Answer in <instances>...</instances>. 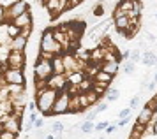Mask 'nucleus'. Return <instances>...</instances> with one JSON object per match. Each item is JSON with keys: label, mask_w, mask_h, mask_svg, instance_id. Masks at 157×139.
Instances as JSON below:
<instances>
[{"label": "nucleus", "mask_w": 157, "mask_h": 139, "mask_svg": "<svg viewBox=\"0 0 157 139\" xmlns=\"http://www.w3.org/2000/svg\"><path fill=\"white\" fill-rule=\"evenodd\" d=\"M58 93L60 92L57 90H51V88H44L41 92H36V106H37V111L41 113L43 116H50L51 109H53V104L57 100Z\"/></svg>", "instance_id": "nucleus-1"}, {"label": "nucleus", "mask_w": 157, "mask_h": 139, "mask_svg": "<svg viewBox=\"0 0 157 139\" xmlns=\"http://www.w3.org/2000/svg\"><path fill=\"white\" fill-rule=\"evenodd\" d=\"M39 51L51 53V55H64L62 46L55 41L53 37V28H46L41 32V42H39Z\"/></svg>", "instance_id": "nucleus-2"}, {"label": "nucleus", "mask_w": 157, "mask_h": 139, "mask_svg": "<svg viewBox=\"0 0 157 139\" xmlns=\"http://www.w3.org/2000/svg\"><path fill=\"white\" fill-rule=\"evenodd\" d=\"M30 11V6L27 0H14L13 4H9L4 11V23H11L13 20H16L18 16L29 13Z\"/></svg>", "instance_id": "nucleus-3"}, {"label": "nucleus", "mask_w": 157, "mask_h": 139, "mask_svg": "<svg viewBox=\"0 0 157 139\" xmlns=\"http://www.w3.org/2000/svg\"><path fill=\"white\" fill-rule=\"evenodd\" d=\"M53 74L51 69V60H44L41 56H37V62L34 65V79H48Z\"/></svg>", "instance_id": "nucleus-4"}, {"label": "nucleus", "mask_w": 157, "mask_h": 139, "mask_svg": "<svg viewBox=\"0 0 157 139\" xmlns=\"http://www.w3.org/2000/svg\"><path fill=\"white\" fill-rule=\"evenodd\" d=\"M69 102H71V95H69V92L64 90L58 93L57 100H55V104H53V109H51V115H67L69 111Z\"/></svg>", "instance_id": "nucleus-5"}, {"label": "nucleus", "mask_w": 157, "mask_h": 139, "mask_svg": "<svg viewBox=\"0 0 157 139\" xmlns=\"http://www.w3.org/2000/svg\"><path fill=\"white\" fill-rule=\"evenodd\" d=\"M2 79L6 85H25V74L20 69H6L2 74Z\"/></svg>", "instance_id": "nucleus-6"}, {"label": "nucleus", "mask_w": 157, "mask_h": 139, "mask_svg": "<svg viewBox=\"0 0 157 139\" xmlns=\"http://www.w3.org/2000/svg\"><path fill=\"white\" fill-rule=\"evenodd\" d=\"M9 69H20L23 70L25 67V63H27V55H25V51H11L7 56V60H6Z\"/></svg>", "instance_id": "nucleus-7"}, {"label": "nucleus", "mask_w": 157, "mask_h": 139, "mask_svg": "<svg viewBox=\"0 0 157 139\" xmlns=\"http://www.w3.org/2000/svg\"><path fill=\"white\" fill-rule=\"evenodd\" d=\"M46 83H48V88L57 90V92H64V90L69 88V83H67L65 74H51V76L46 79Z\"/></svg>", "instance_id": "nucleus-8"}, {"label": "nucleus", "mask_w": 157, "mask_h": 139, "mask_svg": "<svg viewBox=\"0 0 157 139\" xmlns=\"http://www.w3.org/2000/svg\"><path fill=\"white\" fill-rule=\"evenodd\" d=\"M27 46H29V39H25L21 35H18V37L9 41V49L11 51H25Z\"/></svg>", "instance_id": "nucleus-9"}, {"label": "nucleus", "mask_w": 157, "mask_h": 139, "mask_svg": "<svg viewBox=\"0 0 157 139\" xmlns=\"http://www.w3.org/2000/svg\"><path fill=\"white\" fill-rule=\"evenodd\" d=\"M154 116H155V113L152 111V109H148L147 106L143 107L141 111H140V115H138V120H136V123H140V125H148L150 122L154 120Z\"/></svg>", "instance_id": "nucleus-10"}, {"label": "nucleus", "mask_w": 157, "mask_h": 139, "mask_svg": "<svg viewBox=\"0 0 157 139\" xmlns=\"http://www.w3.org/2000/svg\"><path fill=\"white\" fill-rule=\"evenodd\" d=\"M9 25H14L16 28H25V27H30L32 25V14H30V11L29 13H25V14H21V16H18L16 20H13Z\"/></svg>", "instance_id": "nucleus-11"}, {"label": "nucleus", "mask_w": 157, "mask_h": 139, "mask_svg": "<svg viewBox=\"0 0 157 139\" xmlns=\"http://www.w3.org/2000/svg\"><path fill=\"white\" fill-rule=\"evenodd\" d=\"M101 70L109 74V76H117L118 70H120V62H102L101 63Z\"/></svg>", "instance_id": "nucleus-12"}, {"label": "nucleus", "mask_w": 157, "mask_h": 139, "mask_svg": "<svg viewBox=\"0 0 157 139\" xmlns=\"http://www.w3.org/2000/svg\"><path fill=\"white\" fill-rule=\"evenodd\" d=\"M65 77H67L69 86H79L86 79L85 72H71V74H65Z\"/></svg>", "instance_id": "nucleus-13"}, {"label": "nucleus", "mask_w": 157, "mask_h": 139, "mask_svg": "<svg viewBox=\"0 0 157 139\" xmlns=\"http://www.w3.org/2000/svg\"><path fill=\"white\" fill-rule=\"evenodd\" d=\"M51 69H53V74H65L64 62H62V55H55L53 56V60H51Z\"/></svg>", "instance_id": "nucleus-14"}, {"label": "nucleus", "mask_w": 157, "mask_h": 139, "mask_svg": "<svg viewBox=\"0 0 157 139\" xmlns=\"http://www.w3.org/2000/svg\"><path fill=\"white\" fill-rule=\"evenodd\" d=\"M155 51H152V49H147L141 56V62L147 65V67H152V65H155Z\"/></svg>", "instance_id": "nucleus-15"}, {"label": "nucleus", "mask_w": 157, "mask_h": 139, "mask_svg": "<svg viewBox=\"0 0 157 139\" xmlns=\"http://www.w3.org/2000/svg\"><path fill=\"white\" fill-rule=\"evenodd\" d=\"M43 6H44V9L51 14V18L58 16V0H46Z\"/></svg>", "instance_id": "nucleus-16"}, {"label": "nucleus", "mask_w": 157, "mask_h": 139, "mask_svg": "<svg viewBox=\"0 0 157 139\" xmlns=\"http://www.w3.org/2000/svg\"><path fill=\"white\" fill-rule=\"evenodd\" d=\"M113 21H115V27H117L118 32H122V30H129V27H131V20H129L127 16H122V18L113 20Z\"/></svg>", "instance_id": "nucleus-17"}, {"label": "nucleus", "mask_w": 157, "mask_h": 139, "mask_svg": "<svg viewBox=\"0 0 157 139\" xmlns=\"http://www.w3.org/2000/svg\"><path fill=\"white\" fill-rule=\"evenodd\" d=\"M111 79H113V76H109V74L102 72V70H99V72L95 74V77H94V81L102 83V85H109V83H111Z\"/></svg>", "instance_id": "nucleus-18"}, {"label": "nucleus", "mask_w": 157, "mask_h": 139, "mask_svg": "<svg viewBox=\"0 0 157 139\" xmlns=\"http://www.w3.org/2000/svg\"><path fill=\"white\" fill-rule=\"evenodd\" d=\"M92 92H94V93H97V95H99V99H101L108 92V85H102V83L94 81V83H92Z\"/></svg>", "instance_id": "nucleus-19"}, {"label": "nucleus", "mask_w": 157, "mask_h": 139, "mask_svg": "<svg viewBox=\"0 0 157 139\" xmlns=\"http://www.w3.org/2000/svg\"><path fill=\"white\" fill-rule=\"evenodd\" d=\"M104 95H106L108 102H113V100H118V99H120V90H118V88H108V92Z\"/></svg>", "instance_id": "nucleus-20"}, {"label": "nucleus", "mask_w": 157, "mask_h": 139, "mask_svg": "<svg viewBox=\"0 0 157 139\" xmlns=\"http://www.w3.org/2000/svg\"><path fill=\"white\" fill-rule=\"evenodd\" d=\"M92 14L95 18H102L104 16V4L102 2H95L92 6Z\"/></svg>", "instance_id": "nucleus-21"}, {"label": "nucleus", "mask_w": 157, "mask_h": 139, "mask_svg": "<svg viewBox=\"0 0 157 139\" xmlns=\"http://www.w3.org/2000/svg\"><path fill=\"white\" fill-rule=\"evenodd\" d=\"M117 7H118L120 11H124V13H125V16H127V13H131V11H132V0H120V2L117 4Z\"/></svg>", "instance_id": "nucleus-22"}, {"label": "nucleus", "mask_w": 157, "mask_h": 139, "mask_svg": "<svg viewBox=\"0 0 157 139\" xmlns=\"http://www.w3.org/2000/svg\"><path fill=\"white\" fill-rule=\"evenodd\" d=\"M141 56H143V53H141V49H131V56H129V60L132 63H138L140 60H141Z\"/></svg>", "instance_id": "nucleus-23"}, {"label": "nucleus", "mask_w": 157, "mask_h": 139, "mask_svg": "<svg viewBox=\"0 0 157 139\" xmlns=\"http://www.w3.org/2000/svg\"><path fill=\"white\" fill-rule=\"evenodd\" d=\"M85 95H86V100H88V106H94L95 102H99V95H97V93H94L92 90H88Z\"/></svg>", "instance_id": "nucleus-24"}, {"label": "nucleus", "mask_w": 157, "mask_h": 139, "mask_svg": "<svg viewBox=\"0 0 157 139\" xmlns=\"http://www.w3.org/2000/svg\"><path fill=\"white\" fill-rule=\"evenodd\" d=\"M94 122H83V123H81V125H79V130H81V132H85V134H88V132H92L94 130Z\"/></svg>", "instance_id": "nucleus-25"}, {"label": "nucleus", "mask_w": 157, "mask_h": 139, "mask_svg": "<svg viewBox=\"0 0 157 139\" xmlns=\"http://www.w3.org/2000/svg\"><path fill=\"white\" fill-rule=\"evenodd\" d=\"M124 72H125V74H134L136 72V63H132L131 60H127V62L124 63Z\"/></svg>", "instance_id": "nucleus-26"}, {"label": "nucleus", "mask_w": 157, "mask_h": 139, "mask_svg": "<svg viewBox=\"0 0 157 139\" xmlns=\"http://www.w3.org/2000/svg\"><path fill=\"white\" fill-rule=\"evenodd\" d=\"M7 35H9V39L18 37V35H20V28H16L14 25H7Z\"/></svg>", "instance_id": "nucleus-27"}, {"label": "nucleus", "mask_w": 157, "mask_h": 139, "mask_svg": "<svg viewBox=\"0 0 157 139\" xmlns=\"http://www.w3.org/2000/svg\"><path fill=\"white\" fill-rule=\"evenodd\" d=\"M51 132L53 134H62L64 132V123H62V122H55V123H53V125H51Z\"/></svg>", "instance_id": "nucleus-28"}, {"label": "nucleus", "mask_w": 157, "mask_h": 139, "mask_svg": "<svg viewBox=\"0 0 157 139\" xmlns=\"http://www.w3.org/2000/svg\"><path fill=\"white\" fill-rule=\"evenodd\" d=\"M145 9V4H143L141 0H132V11L138 14H141V11Z\"/></svg>", "instance_id": "nucleus-29"}, {"label": "nucleus", "mask_w": 157, "mask_h": 139, "mask_svg": "<svg viewBox=\"0 0 157 139\" xmlns=\"http://www.w3.org/2000/svg\"><path fill=\"white\" fill-rule=\"evenodd\" d=\"M34 88H36V92H41V90H44V88H48V83H46L44 79H36Z\"/></svg>", "instance_id": "nucleus-30"}, {"label": "nucleus", "mask_w": 157, "mask_h": 139, "mask_svg": "<svg viewBox=\"0 0 157 139\" xmlns=\"http://www.w3.org/2000/svg\"><path fill=\"white\" fill-rule=\"evenodd\" d=\"M78 99H79V106H81V109L86 111V107H90V106H88V100H86V95L85 93H79Z\"/></svg>", "instance_id": "nucleus-31"}, {"label": "nucleus", "mask_w": 157, "mask_h": 139, "mask_svg": "<svg viewBox=\"0 0 157 139\" xmlns=\"http://www.w3.org/2000/svg\"><path fill=\"white\" fill-rule=\"evenodd\" d=\"M64 11H69V2L67 0H58V14H62Z\"/></svg>", "instance_id": "nucleus-32"}, {"label": "nucleus", "mask_w": 157, "mask_h": 139, "mask_svg": "<svg viewBox=\"0 0 157 139\" xmlns=\"http://www.w3.org/2000/svg\"><path fill=\"white\" fill-rule=\"evenodd\" d=\"M20 35L25 37V39H30V35H32V25H30V27L21 28V30H20Z\"/></svg>", "instance_id": "nucleus-33"}, {"label": "nucleus", "mask_w": 157, "mask_h": 139, "mask_svg": "<svg viewBox=\"0 0 157 139\" xmlns=\"http://www.w3.org/2000/svg\"><path fill=\"white\" fill-rule=\"evenodd\" d=\"M0 139H18V134L7 132V130H2V132H0Z\"/></svg>", "instance_id": "nucleus-34"}, {"label": "nucleus", "mask_w": 157, "mask_h": 139, "mask_svg": "<svg viewBox=\"0 0 157 139\" xmlns=\"http://www.w3.org/2000/svg\"><path fill=\"white\" fill-rule=\"evenodd\" d=\"M108 123H109V122H99V123H95L94 130H97V132H99V130H106V129H108Z\"/></svg>", "instance_id": "nucleus-35"}, {"label": "nucleus", "mask_w": 157, "mask_h": 139, "mask_svg": "<svg viewBox=\"0 0 157 139\" xmlns=\"http://www.w3.org/2000/svg\"><path fill=\"white\" fill-rule=\"evenodd\" d=\"M44 127V118H37L36 122H34V129H37V130H41Z\"/></svg>", "instance_id": "nucleus-36"}, {"label": "nucleus", "mask_w": 157, "mask_h": 139, "mask_svg": "<svg viewBox=\"0 0 157 139\" xmlns=\"http://www.w3.org/2000/svg\"><path fill=\"white\" fill-rule=\"evenodd\" d=\"M118 116H120V118H129V116H131V107H124Z\"/></svg>", "instance_id": "nucleus-37"}, {"label": "nucleus", "mask_w": 157, "mask_h": 139, "mask_svg": "<svg viewBox=\"0 0 157 139\" xmlns=\"http://www.w3.org/2000/svg\"><path fill=\"white\" fill-rule=\"evenodd\" d=\"M106 109H108V102H97V109H95L97 113H102Z\"/></svg>", "instance_id": "nucleus-38"}, {"label": "nucleus", "mask_w": 157, "mask_h": 139, "mask_svg": "<svg viewBox=\"0 0 157 139\" xmlns=\"http://www.w3.org/2000/svg\"><path fill=\"white\" fill-rule=\"evenodd\" d=\"M25 109H29V113H36V109H37V106H36V100H32V102H29Z\"/></svg>", "instance_id": "nucleus-39"}, {"label": "nucleus", "mask_w": 157, "mask_h": 139, "mask_svg": "<svg viewBox=\"0 0 157 139\" xmlns=\"http://www.w3.org/2000/svg\"><path fill=\"white\" fill-rule=\"evenodd\" d=\"M67 2H69V11H71V9H74V7H78L83 0H67Z\"/></svg>", "instance_id": "nucleus-40"}, {"label": "nucleus", "mask_w": 157, "mask_h": 139, "mask_svg": "<svg viewBox=\"0 0 157 139\" xmlns=\"http://www.w3.org/2000/svg\"><path fill=\"white\" fill-rule=\"evenodd\" d=\"M147 107H148V109H152V111H154V113L157 111V104H155V102H154V99H150L148 102H147Z\"/></svg>", "instance_id": "nucleus-41"}, {"label": "nucleus", "mask_w": 157, "mask_h": 139, "mask_svg": "<svg viewBox=\"0 0 157 139\" xmlns=\"http://www.w3.org/2000/svg\"><path fill=\"white\" fill-rule=\"evenodd\" d=\"M97 116V111H90V113H86V116H85V120L86 122H94V118Z\"/></svg>", "instance_id": "nucleus-42"}, {"label": "nucleus", "mask_w": 157, "mask_h": 139, "mask_svg": "<svg viewBox=\"0 0 157 139\" xmlns=\"http://www.w3.org/2000/svg\"><path fill=\"white\" fill-rule=\"evenodd\" d=\"M129 123V118H120L118 120V123H117V127H125Z\"/></svg>", "instance_id": "nucleus-43"}, {"label": "nucleus", "mask_w": 157, "mask_h": 139, "mask_svg": "<svg viewBox=\"0 0 157 139\" xmlns=\"http://www.w3.org/2000/svg\"><path fill=\"white\" fill-rule=\"evenodd\" d=\"M4 11H6V7L0 4V23H4Z\"/></svg>", "instance_id": "nucleus-44"}, {"label": "nucleus", "mask_w": 157, "mask_h": 139, "mask_svg": "<svg viewBox=\"0 0 157 139\" xmlns=\"http://www.w3.org/2000/svg\"><path fill=\"white\" fill-rule=\"evenodd\" d=\"M115 130H117V125H108V129H106L108 134H113Z\"/></svg>", "instance_id": "nucleus-45"}, {"label": "nucleus", "mask_w": 157, "mask_h": 139, "mask_svg": "<svg viewBox=\"0 0 157 139\" xmlns=\"http://www.w3.org/2000/svg\"><path fill=\"white\" fill-rule=\"evenodd\" d=\"M138 102H140V97H134L132 100H131V107H136V106H138Z\"/></svg>", "instance_id": "nucleus-46"}, {"label": "nucleus", "mask_w": 157, "mask_h": 139, "mask_svg": "<svg viewBox=\"0 0 157 139\" xmlns=\"http://www.w3.org/2000/svg\"><path fill=\"white\" fill-rule=\"evenodd\" d=\"M37 118H39V116H37L36 113H30V116H29V120H30V122H36Z\"/></svg>", "instance_id": "nucleus-47"}, {"label": "nucleus", "mask_w": 157, "mask_h": 139, "mask_svg": "<svg viewBox=\"0 0 157 139\" xmlns=\"http://www.w3.org/2000/svg\"><path fill=\"white\" fill-rule=\"evenodd\" d=\"M44 139H55V136H53V134H48V136H46Z\"/></svg>", "instance_id": "nucleus-48"}, {"label": "nucleus", "mask_w": 157, "mask_h": 139, "mask_svg": "<svg viewBox=\"0 0 157 139\" xmlns=\"http://www.w3.org/2000/svg\"><path fill=\"white\" fill-rule=\"evenodd\" d=\"M154 81H155V83H157V72H155V74H154Z\"/></svg>", "instance_id": "nucleus-49"}, {"label": "nucleus", "mask_w": 157, "mask_h": 139, "mask_svg": "<svg viewBox=\"0 0 157 139\" xmlns=\"http://www.w3.org/2000/svg\"><path fill=\"white\" fill-rule=\"evenodd\" d=\"M152 99H154V102L157 104V93H155V97H152Z\"/></svg>", "instance_id": "nucleus-50"}, {"label": "nucleus", "mask_w": 157, "mask_h": 139, "mask_svg": "<svg viewBox=\"0 0 157 139\" xmlns=\"http://www.w3.org/2000/svg\"><path fill=\"white\" fill-rule=\"evenodd\" d=\"M155 67H157V55H155Z\"/></svg>", "instance_id": "nucleus-51"}, {"label": "nucleus", "mask_w": 157, "mask_h": 139, "mask_svg": "<svg viewBox=\"0 0 157 139\" xmlns=\"http://www.w3.org/2000/svg\"><path fill=\"white\" fill-rule=\"evenodd\" d=\"M99 139H106V137H99Z\"/></svg>", "instance_id": "nucleus-52"}, {"label": "nucleus", "mask_w": 157, "mask_h": 139, "mask_svg": "<svg viewBox=\"0 0 157 139\" xmlns=\"http://www.w3.org/2000/svg\"><path fill=\"white\" fill-rule=\"evenodd\" d=\"M155 20H157V13H155Z\"/></svg>", "instance_id": "nucleus-53"}]
</instances>
